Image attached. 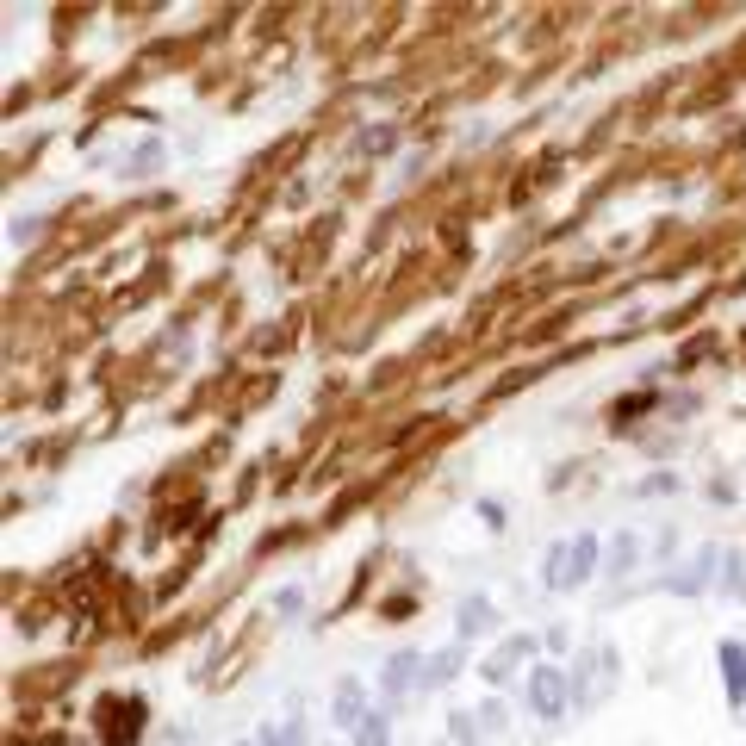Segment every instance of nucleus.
<instances>
[{"mask_svg": "<svg viewBox=\"0 0 746 746\" xmlns=\"http://www.w3.org/2000/svg\"><path fill=\"white\" fill-rule=\"evenodd\" d=\"M597 548H604V541H597L591 529H579L572 541H554V548H548V566H541V585H548V591H579L591 572H597Z\"/></svg>", "mask_w": 746, "mask_h": 746, "instance_id": "obj_1", "label": "nucleus"}, {"mask_svg": "<svg viewBox=\"0 0 746 746\" xmlns=\"http://www.w3.org/2000/svg\"><path fill=\"white\" fill-rule=\"evenodd\" d=\"M523 703H529V715H541V722H560V715L572 709V672H560V666H529Z\"/></svg>", "mask_w": 746, "mask_h": 746, "instance_id": "obj_2", "label": "nucleus"}, {"mask_svg": "<svg viewBox=\"0 0 746 746\" xmlns=\"http://www.w3.org/2000/svg\"><path fill=\"white\" fill-rule=\"evenodd\" d=\"M616 647L610 641H597L591 653H585V666L572 672V709H591V703H604L610 697V684H616Z\"/></svg>", "mask_w": 746, "mask_h": 746, "instance_id": "obj_3", "label": "nucleus"}, {"mask_svg": "<svg viewBox=\"0 0 746 746\" xmlns=\"http://www.w3.org/2000/svg\"><path fill=\"white\" fill-rule=\"evenodd\" d=\"M423 666H429V659H423V653H411V647H405V653H392V659H386V672H380V697H386V703L411 697L417 684H423Z\"/></svg>", "mask_w": 746, "mask_h": 746, "instance_id": "obj_4", "label": "nucleus"}, {"mask_svg": "<svg viewBox=\"0 0 746 746\" xmlns=\"http://www.w3.org/2000/svg\"><path fill=\"white\" fill-rule=\"evenodd\" d=\"M529 659H535V641H529V635H504V641H498V653L479 666V678H485V684H510V678H516V666H529Z\"/></svg>", "mask_w": 746, "mask_h": 746, "instance_id": "obj_5", "label": "nucleus"}, {"mask_svg": "<svg viewBox=\"0 0 746 746\" xmlns=\"http://www.w3.org/2000/svg\"><path fill=\"white\" fill-rule=\"evenodd\" d=\"M330 722H336V728H349V734L367 722V684H361V678H342V684H336V697H330Z\"/></svg>", "mask_w": 746, "mask_h": 746, "instance_id": "obj_6", "label": "nucleus"}, {"mask_svg": "<svg viewBox=\"0 0 746 746\" xmlns=\"http://www.w3.org/2000/svg\"><path fill=\"white\" fill-rule=\"evenodd\" d=\"M715 666H722V691H728V703L740 709V703H746V647H740V641H722V647H715Z\"/></svg>", "mask_w": 746, "mask_h": 746, "instance_id": "obj_7", "label": "nucleus"}, {"mask_svg": "<svg viewBox=\"0 0 746 746\" xmlns=\"http://www.w3.org/2000/svg\"><path fill=\"white\" fill-rule=\"evenodd\" d=\"M492 622H498L492 597H461V610H454V635H461V641H479V635H492Z\"/></svg>", "mask_w": 746, "mask_h": 746, "instance_id": "obj_8", "label": "nucleus"}, {"mask_svg": "<svg viewBox=\"0 0 746 746\" xmlns=\"http://www.w3.org/2000/svg\"><path fill=\"white\" fill-rule=\"evenodd\" d=\"M715 566H722V554H715V548H703V554H697V566H684L678 579H666V591H678V597H697V591H709Z\"/></svg>", "mask_w": 746, "mask_h": 746, "instance_id": "obj_9", "label": "nucleus"}, {"mask_svg": "<svg viewBox=\"0 0 746 746\" xmlns=\"http://www.w3.org/2000/svg\"><path fill=\"white\" fill-rule=\"evenodd\" d=\"M461 647H448V653H429V666H423V691H442V684L461 678Z\"/></svg>", "mask_w": 746, "mask_h": 746, "instance_id": "obj_10", "label": "nucleus"}, {"mask_svg": "<svg viewBox=\"0 0 746 746\" xmlns=\"http://www.w3.org/2000/svg\"><path fill=\"white\" fill-rule=\"evenodd\" d=\"M355 746H392V715L386 709H367V722L355 728Z\"/></svg>", "mask_w": 746, "mask_h": 746, "instance_id": "obj_11", "label": "nucleus"}, {"mask_svg": "<svg viewBox=\"0 0 746 746\" xmlns=\"http://www.w3.org/2000/svg\"><path fill=\"white\" fill-rule=\"evenodd\" d=\"M635 560H641V541H635V535H616V548H610V572H635Z\"/></svg>", "mask_w": 746, "mask_h": 746, "instance_id": "obj_12", "label": "nucleus"}, {"mask_svg": "<svg viewBox=\"0 0 746 746\" xmlns=\"http://www.w3.org/2000/svg\"><path fill=\"white\" fill-rule=\"evenodd\" d=\"M262 746H305V722H280V728H262Z\"/></svg>", "mask_w": 746, "mask_h": 746, "instance_id": "obj_13", "label": "nucleus"}, {"mask_svg": "<svg viewBox=\"0 0 746 746\" xmlns=\"http://www.w3.org/2000/svg\"><path fill=\"white\" fill-rule=\"evenodd\" d=\"M659 492H678V473H653L635 485V498H659Z\"/></svg>", "mask_w": 746, "mask_h": 746, "instance_id": "obj_14", "label": "nucleus"}, {"mask_svg": "<svg viewBox=\"0 0 746 746\" xmlns=\"http://www.w3.org/2000/svg\"><path fill=\"white\" fill-rule=\"evenodd\" d=\"M448 722H454V746H479V728H473L479 715H467V709H461V715H448Z\"/></svg>", "mask_w": 746, "mask_h": 746, "instance_id": "obj_15", "label": "nucleus"}, {"mask_svg": "<svg viewBox=\"0 0 746 746\" xmlns=\"http://www.w3.org/2000/svg\"><path fill=\"white\" fill-rule=\"evenodd\" d=\"M299 604H305V597H299L293 585H286V591H274V616H299Z\"/></svg>", "mask_w": 746, "mask_h": 746, "instance_id": "obj_16", "label": "nucleus"}, {"mask_svg": "<svg viewBox=\"0 0 746 746\" xmlns=\"http://www.w3.org/2000/svg\"><path fill=\"white\" fill-rule=\"evenodd\" d=\"M479 728H485V734H504V703H485V709H479Z\"/></svg>", "mask_w": 746, "mask_h": 746, "instance_id": "obj_17", "label": "nucleus"}, {"mask_svg": "<svg viewBox=\"0 0 746 746\" xmlns=\"http://www.w3.org/2000/svg\"><path fill=\"white\" fill-rule=\"evenodd\" d=\"M479 516H485L492 529H504V504H498V498H485V504H479Z\"/></svg>", "mask_w": 746, "mask_h": 746, "instance_id": "obj_18", "label": "nucleus"}, {"mask_svg": "<svg viewBox=\"0 0 746 746\" xmlns=\"http://www.w3.org/2000/svg\"><path fill=\"white\" fill-rule=\"evenodd\" d=\"M243 746H262V740H243Z\"/></svg>", "mask_w": 746, "mask_h": 746, "instance_id": "obj_19", "label": "nucleus"}]
</instances>
